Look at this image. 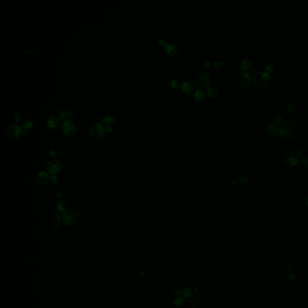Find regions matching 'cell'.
Instances as JSON below:
<instances>
[{"label":"cell","mask_w":308,"mask_h":308,"mask_svg":"<svg viewBox=\"0 0 308 308\" xmlns=\"http://www.w3.org/2000/svg\"><path fill=\"white\" fill-rule=\"evenodd\" d=\"M298 128L291 121H285L279 128V132L281 137L285 138H292L297 135Z\"/></svg>","instance_id":"6da1fadb"},{"label":"cell","mask_w":308,"mask_h":308,"mask_svg":"<svg viewBox=\"0 0 308 308\" xmlns=\"http://www.w3.org/2000/svg\"><path fill=\"white\" fill-rule=\"evenodd\" d=\"M253 82L256 86L263 89L267 88L271 81V76L269 72L264 71H259L253 75Z\"/></svg>","instance_id":"7a4b0ae2"},{"label":"cell","mask_w":308,"mask_h":308,"mask_svg":"<svg viewBox=\"0 0 308 308\" xmlns=\"http://www.w3.org/2000/svg\"><path fill=\"white\" fill-rule=\"evenodd\" d=\"M63 223L68 226H73L76 225L80 218L78 212L73 210H68L64 212L62 216Z\"/></svg>","instance_id":"3957f363"},{"label":"cell","mask_w":308,"mask_h":308,"mask_svg":"<svg viewBox=\"0 0 308 308\" xmlns=\"http://www.w3.org/2000/svg\"><path fill=\"white\" fill-rule=\"evenodd\" d=\"M61 128L64 134L69 137L75 136L77 131V125H75L74 122L70 119L63 120L61 123Z\"/></svg>","instance_id":"277c9868"},{"label":"cell","mask_w":308,"mask_h":308,"mask_svg":"<svg viewBox=\"0 0 308 308\" xmlns=\"http://www.w3.org/2000/svg\"><path fill=\"white\" fill-rule=\"evenodd\" d=\"M211 81V75L208 72L202 71L196 75L195 83L200 88H205L210 84Z\"/></svg>","instance_id":"5b68a950"},{"label":"cell","mask_w":308,"mask_h":308,"mask_svg":"<svg viewBox=\"0 0 308 308\" xmlns=\"http://www.w3.org/2000/svg\"><path fill=\"white\" fill-rule=\"evenodd\" d=\"M106 133V128L102 123L95 124L89 130V135L95 140L101 138Z\"/></svg>","instance_id":"8992f818"},{"label":"cell","mask_w":308,"mask_h":308,"mask_svg":"<svg viewBox=\"0 0 308 308\" xmlns=\"http://www.w3.org/2000/svg\"><path fill=\"white\" fill-rule=\"evenodd\" d=\"M252 82L251 75L247 72L241 73L237 78V84L238 88L245 89L251 86Z\"/></svg>","instance_id":"52a82bcc"},{"label":"cell","mask_w":308,"mask_h":308,"mask_svg":"<svg viewBox=\"0 0 308 308\" xmlns=\"http://www.w3.org/2000/svg\"><path fill=\"white\" fill-rule=\"evenodd\" d=\"M22 134V130L21 126L18 123H12L10 124L7 129V134L10 138L15 139L21 136Z\"/></svg>","instance_id":"ba28073f"},{"label":"cell","mask_w":308,"mask_h":308,"mask_svg":"<svg viewBox=\"0 0 308 308\" xmlns=\"http://www.w3.org/2000/svg\"><path fill=\"white\" fill-rule=\"evenodd\" d=\"M185 299L190 302H195L200 297V293L197 289L194 287L186 288L184 292Z\"/></svg>","instance_id":"9c48e42d"},{"label":"cell","mask_w":308,"mask_h":308,"mask_svg":"<svg viewBox=\"0 0 308 308\" xmlns=\"http://www.w3.org/2000/svg\"><path fill=\"white\" fill-rule=\"evenodd\" d=\"M61 162L59 160H52L46 165V170L51 175H55L61 169Z\"/></svg>","instance_id":"30bf717a"},{"label":"cell","mask_w":308,"mask_h":308,"mask_svg":"<svg viewBox=\"0 0 308 308\" xmlns=\"http://www.w3.org/2000/svg\"><path fill=\"white\" fill-rule=\"evenodd\" d=\"M283 161L288 166H295L298 163V157L294 152H289L284 155Z\"/></svg>","instance_id":"8fae6325"},{"label":"cell","mask_w":308,"mask_h":308,"mask_svg":"<svg viewBox=\"0 0 308 308\" xmlns=\"http://www.w3.org/2000/svg\"><path fill=\"white\" fill-rule=\"evenodd\" d=\"M182 91L187 94H192L194 92L197 90L195 85L191 81H186L182 83L181 85Z\"/></svg>","instance_id":"7c38bea8"},{"label":"cell","mask_w":308,"mask_h":308,"mask_svg":"<svg viewBox=\"0 0 308 308\" xmlns=\"http://www.w3.org/2000/svg\"><path fill=\"white\" fill-rule=\"evenodd\" d=\"M60 119L57 116H51L46 120V124L48 127L51 129H55L60 125Z\"/></svg>","instance_id":"4fadbf2b"},{"label":"cell","mask_w":308,"mask_h":308,"mask_svg":"<svg viewBox=\"0 0 308 308\" xmlns=\"http://www.w3.org/2000/svg\"><path fill=\"white\" fill-rule=\"evenodd\" d=\"M37 182L41 185L45 184L48 183L50 180V177L49 174L45 171H42L38 173L36 178Z\"/></svg>","instance_id":"5bb4252c"},{"label":"cell","mask_w":308,"mask_h":308,"mask_svg":"<svg viewBox=\"0 0 308 308\" xmlns=\"http://www.w3.org/2000/svg\"><path fill=\"white\" fill-rule=\"evenodd\" d=\"M164 49L166 53L169 55L174 56L178 53V48L176 45L172 43H166L164 45Z\"/></svg>","instance_id":"9a60e30c"},{"label":"cell","mask_w":308,"mask_h":308,"mask_svg":"<svg viewBox=\"0 0 308 308\" xmlns=\"http://www.w3.org/2000/svg\"><path fill=\"white\" fill-rule=\"evenodd\" d=\"M241 68L243 71L247 73L252 71L253 68V64L251 60L249 59H243L241 63Z\"/></svg>","instance_id":"2e32d148"},{"label":"cell","mask_w":308,"mask_h":308,"mask_svg":"<svg viewBox=\"0 0 308 308\" xmlns=\"http://www.w3.org/2000/svg\"><path fill=\"white\" fill-rule=\"evenodd\" d=\"M205 98V92L202 90H196L194 93L193 99L196 102H200L204 100Z\"/></svg>","instance_id":"e0dca14e"},{"label":"cell","mask_w":308,"mask_h":308,"mask_svg":"<svg viewBox=\"0 0 308 308\" xmlns=\"http://www.w3.org/2000/svg\"><path fill=\"white\" fill-rule=\"evenodd\" d=\"M67 203L66 200H60L58 202L57 204V206H56L57 210L60 212L66 211V210L67 208Z\"/></svg>","instance_id":"ac0fdd59"},{"label":"cell","mask_w":308,"mask_h":308,"mask_svg":"<svg viewBox=\"0 0 308 308\" xmlns=\"http://www.w3.org/2000/svg\"><path fill=\"white\" fill-rule=\"evenodd\" d=\"M100 121L101 122L104 123L106 125H107V126H109V125H111V124L114 123L115 119L114 118V117H113V116H112L107 115V116H105V117L103 118H101L100 119Z\"/></svg>","instance_id":"d6986e66"},{"label":"cell","mask_w":308,"mask_h":308,"mask_svg":"<svg viewBox=\"0 0 308 308\" xmlns=\"http://www.w3.org/2000/svg\"><path fill=\"white\" fill-rule=\"evenodd\" d=\"M266 132L270 136L276 135L277 132V127L274 125H270L267 126L265 129Z\"/></svg>","instance_id":"ffe728a7"},{"label":"cell","mask_w":308,"mask_h":308,"mask_svg":"<svg viewBox=\"0 0 308 308\" xmlns=\"http://www.w3.org/2000/svg\"><path fill=\"white\" fill-rule=\"evenodd\" d=\"M33 122L30 119H25L24 120L21 124L22 127L25 130H30L33 127Z\"/></svg>","instance_id":"44dd1931"},{"label":"cell","mask_w":308,"mask_h":308,"mask_svg":"<svg viewBox=\"0 0 308 308\" xmlns=\"http://www.w3.org/2000/svg\"><path fill=\"white\" fill-rule=\"evenodd\" d=\"M206 94L209 97L215 98L218 95V91L215 88L211 87V88H209L206 90Z\"/></svg>","instance_id":"7402d4cb"},{"label":"cell","mask_w":308,"mask_h":308,"mask_svg":"<svg viewBox=\"0 0 308 308\" xmlns=\"http://www.w3.org/2000/svg\"><path fill=\"white\" fill-rule=\"evenodd\" d=\"M169 85L172 89H177L180 87L181 83H180V81L178 79H173L170 81Z\"/></svg>","instance_id":"603a6c76"},{"label":"cell","mask_w":308,"mask_h":308,"mask_svg":"<svg viewBox=\"0 0 308 308\" xmlns=\"http://www.w3.org/2000/svg\"><path fill=\"white\" fill-rule=\"evenodd\" d=\"M265 69L267 72L272 73L275 71L276 65L273 62H270L265 66Z\"/></svg>","instance_id":"cb8c5ba5"},{"label":"cell","mask_w":308,"mask_h":308,"mask_svg":"<svg viewBox=\"0 0 308 308\" xmlns=\"http://www.w3.org/2000/svg\"><path fill=\"white\" fill-rule=\"evenodd\" d=\"M283 118L281 114H277L273 118L272 121L273 124H275V125H279L283 120Z\"/></svg>","instance_id":"d4e9b609"},{"label":"cell","mask_w":308,"mask_h":308,"mask_svg":"<svg viewBox=\"0 0 308 308\" xmlns=\"http://www.w3.org/2000/svg\"><path fill=\"white\" fill-rule=\"evenodd\" d=\"M295 107H296V105H295V102H290L289 104H288V106H287V112H289V113L294 112L295 110Z\"/></svg>","instance_id":"484cf974"},{"label":"cell","mask_w":308,"mask_h":308,"mask_svg":"<svg viewBox=\"0 0 308 308\" xmlns=\"http://www.w3.org/2000/svg\"><path fill=\"white\" fill-rule=\"evenodd\" d=\"M214 66L215 69H217V70H220V69H221L223 67V63L222 61L217 60V61H216V62L214 63Z\"/></svg>","instance_id":"4316f807"},{"label":"cell","mask_w":308,"mask_h":308,"mask_svg":"<svg viewBox=\"0 0 308 308\" xmlns=\"http://www.w3.org/2000/svg\"><path fill=\"white\" fill-rule=\"evenodd\" d=\"M238 180H239V181H240L242 183H246V182H248L249 178L246 175H242L239 178Z\"/></svg>","instance_id":"83f0119b"},{"label":"cell","mask_w":308,"mask_h":308,"mask_svg":"<svg viewBox=\"0 0 308 308\" xmlns=\"http://www.w3.org/2000/svg\"><path fill=\"white\" fill-rule=\"evenodd\" d=\"M59 116L61 119L65 118L67 116V113L63 110H60L59 111Z\"/></svg>","instance_id":"f1b7e54d"},{"label":"cell","mask_w":308,"mask_h":308,"mask_svg":"<svg viewBox=\"0 0 308 308\" xmlns=\"http://www.w3.org/2000/svg\"><path fill=\"white\" fill-rule=\"evenodd\" d=\"M48 155H49V156L51 158L54 160V158H55L57 157V153L55 152V150H51L50 152H49Z\"/></svg>","instance_id":"f546056e"},{"label":"cell","mask_w":308,"mask_h":308,"mask_svg":"<svg viewBox=\"0 0 308 308\" xmlns=\"http://www.w3.org/2000/svg\"><path fill=\"white\" fill-rule=\"evenodd\" d=\"M50 181L53 184H55L58 181V178L56 175H52L50 177Z\"/></svg>","instance_id":"4dcf8cb0"},{"label":"cell","mask_w":308,"mask_h":308,"mask_svg":"<svg viewBox=\"0 0 308 308\" xmlns=\"http://www.w3.org/2000/svg\"><path fill=\"white\" fill-rule=\"evenodd\" d=\"M61 222H60V221H57V222H55L54 224H53L54 228H55L56 229H59L61 227Z\"/></svg>","instance_id":"1f68e13d"},{"label":"cell","mask_w":308,"mask_h":308,"mask_svg":"<svg viewBox=\"0 0 308 308\" xmlns=\"http://www.w3.org/2000/svg\"><path fill=\"white\" fill-rule=\"evenodd\" d=\"M15 120L16 121H18V122L20 121L21 120V119H22L21 114L20 113H17L15 116Z\"/></svg>","instance_id":"d6a6232c"},{"label":"cell","mask_w":308,"mask_h":308,"mask_svg":"<svg viewBox=\"0 0 308 308\" xmlns=\"http://www.w3.org/2000/svg\"><path fill=\"white\" fill-rule=\"evenodd\" d=\"M51 217H52V218H53L54 219V220H59V219L61 218L60 214H57V213L53 214L51 216Z\"/></svg>","instance_id":"836d02e7"},{"label":"cell","mask_w":308,"mask_h":308,"mask_svg":"<svg viewBox=\"0 0 308 308\" xmlns=\"http://www.w3.org/2000/svg\"><path fill=\"white\" fill-rule=\"evenodd\" d=\"M296 279H297V276H296L294 274H291L289 276V280L290 281L294 282V281H295L296 280Z\"/></svg>","instance_id":"e575fe53"},{"label":"cell","mask_w":308,"mask_h":308,"mask_svg":"<svg viewBox=\"0 0 308 308\" xmlns=\"http://www.w3.org/2000/svg\"><path fill=\"white\" fill-rule=\"evenodd\" d=\"M238 184V182L236 181H232L230 182L229 184V186L230 187L232 188H235L237 187V185Z\"/></svg>","instance_id":"d590c367"},{"label":"cell","mask_w":308,"mask_h":308,"mask_svg":"<svg viewBox=\"0 0 308 308\" xmlns=\"http://www.w3.org/2000/svg\"><path fill=\"white\" fill-rule=\"evenodd\" d=\"M62 197V194L61 192H60V191H58V192H57L55 194V198L56 199H60Z\"/></svg>","instance_id":"8d00e7d4"},{"label":"cell","mask_w":308,"mask_h":308,"mask_svg":"<svg viewBox=\"0 0 308 308\" xmlns=\"http://www.w3.org/2000/svg\"><path fill=\"white\" fill-rule=\"evenodd\" d=\"M114 130V128L112 126V125H109V126H107V129H106V131L107 132H112Z\"/></svg>","instance_id":"74e56055"},{"label":"cell","mask_w":308,"mask_h":308,"mask_svg":"<svg viewBox=\"0 0 308 308\" xmlns=\"http://www.w3.org/2000/svg\"><path fill=\"white\" fill-rule=\"evenodd\" d=\"M211 64V61H208V60H206V61H205L204 62V66L206 67V68H208L209 67H210Z\"/></svg>","instance_id":"f35d334b"},{"label":"cell","mask_w":308,"mask_h":308,"mask_svg":"<svg viewBox=\"0 0 308 308\" xmlns=\"http://www.w3.org/2000/svg\"><path fill=\"white\" fill-rule=\"evenodd\" d=\"M302 164H303V165H304L305 166H308V159H307V158L302 159Z\"/></svg>","instance_id":"ab89813d"},{"label":"cell","mask_w":308,"mask_h":308,"mask_svg":"<svg viewBox=\"0 0 308 308\" xmlns=\"http://www.w3.org/2000/svg\"><path fill=\"white\" fill-rule=\"evenodd\" d=\"M73 112L72 111V110H69V111L67 112V116L69 118H71L73 116Z\"/></svg>","instance_id":"60d3db41"},{"label":"cell","mask_w":308,"mask_h":308,"mask_svg":"<svg viewBox=\"0 0 308 308\" xmlns=\"http://www.w3.org/2000/svg\"><path fill=\"white\" fill-rule=\"evenodd\" d=\"M158 42H159V43H160V44H163L164 45H165V44L166 43L165 42V41H164V40H162V39H160H160H158Z\"/></svg>","instance_id":"b9f144b4"},{"label":"cell","mask_w":308,"mask_h":308,"mask_svg":"<svg viewBox=\"0 0 308 308\" xmlns=\"http://www.w3.org/2000/svg\"><path fill=\"white\" fill-rule=\"evenodd\" d=\"M288 269L289 270H292L293 269V267L291 265V264H288Z\"/></svg>","instance_id":"7bdbcfd3"},{"label":"cell","mask_w":308,"mask_h":308,"mask_svg":"<svg viewBox=\"0 0 308 308\" xmlns=\"http://www.w3.org/2000/svg\"><path fill=\"white\" fill-rule=\"evenodd\" d=\"M26 134L25 131H22V134Z\"/></svg>","instance_id":"ee69618b"},{"label":"cell","mask_w":308,"mask_h":308,"mask_svg":"<svg viewBox=\"0 0 308 308\" xmlns=\"http://www.w3.org/2000/svg\"><path fill=\"white\" fill-rule=\"evenodd\" d=\"M307 204L308 205V197H307Z\"/></svg>","instance_id":"f6af8a7d"}]
</instances>
